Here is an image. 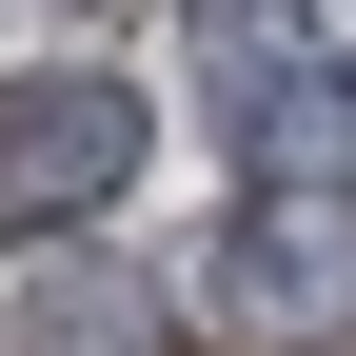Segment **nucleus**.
Returning a JSON list of instances; mask_svg holds the SVG:
<instances>
[{"label":"nucleus","instance_id":"f257e3e1","mask_svg":"<svg viewBox=\"0 0 356 356\" xmlns=\"http://www.w3.org/2000/svg\"><path fill=\"white\" fill-rule=\"evenodd\" d=\"M139 178V99H99V79H60V99H0V218H79Z\"/></svg>","mask_w":356,"mask_h":356}]
</instances>
